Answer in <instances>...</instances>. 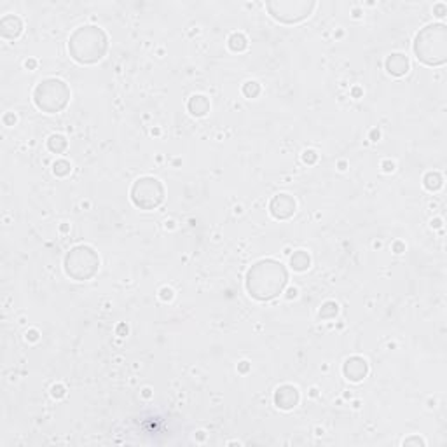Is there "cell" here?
I'll return each mask as SVG.
<instances>
[{
	"label": "cell",
	"instance_id": "1",
	"mask_svg": "<svg viewBox=\"0 0 447 447\" xmlns=\"http://www.w3.org/2000/svg\"><path fill=\"white\" fill-rule=\"evenodd\" d=\"M288 282L287 269L280 262L266 259L252 266L246 274V290L257 301H271L283 292Z\"/></svg>",
	"mask_w": 447,
	"mask_h": 447
},
{
	"label": "cell",
	"instance_id": "2",
	"mask_svg": "<svg viewBox=\"0 0 447 447\" xmlns=\"http://www.w3.org/2000/svg\"><path fill=\"white\" fill-rule=\"evenodd\" d=\"M109 48V39L105 32L98 27H82L75 30L70 37V54L75 61L82 65H93L105 56Z\"/></svg>",
	"mask_w": 447,
	"mask_h": 447
},
{
	"label": "cell",
	"instance_id": "3",
	"mask_svg": "<svg viewBox=\"0 0 447 447\" xmlns=\"http://www.w3.org/2000/svg\"><path fill=\"white\" fill-rule=\"evenodd\" d=\"M447 33L444 25H428L416 37L414 53L424 65H442L445 63Z\"/></svg>",
	"mask_w": 447,
	"mask_h": 447
},
{
	"label": "cell",
	"instance_id": "4",
	"mask_svg": "<svg viewBox=\"0 0 447 447\" xmlns=\"http://www.w3.org/2000/svg\"><path fill=\"white\" fill-rule=\"evenodd\" d=\"M70 100V89L59 79H46L33 91V101L42 112H61Z\"/></svg>",
	"mask_w": 447,
	"mask_h": 447
},
{
	"label": "cell",
	"instance_id": "5",
	"mask_svg": "<svg viewBox=\"0 0 447 447\" xmlns=\"http://www.w3.org/2000/svg\"><path fill=\"white\" fill-rule=\"evenodd\" d=\"M98 266H100V259L96 252L89 246H75L70 250V253L65 257V271L70 278L84 282L96 274Z\"/></svg>",
	"mask_w": 447,
	"mask_h": 447
},
{
	"label": "cell",
	"instance_id": "6",
	"mask_svg": "<svg viewBox=\"0 0 447 447\" xmlns=\"http://www.w3.org/2000/svg\"><path fill=\"white\" fill-rule=\"evenodd\" d=\"M131 199L142 210H154L164 199V187L157 178L143 177L135 182L131 189Z\"/></svg>",
	"mask_w": 447,
	"mask_h": 447
},
{
	"label": "cell",
	"instance_id": "7",
	"mask_svg": "<svg viewBox=\"0 0 447 447\" xmlns=\"http://www.w3.org/2000/svg\"><path fill=\"white\" fill-rule=\"evenodd\" d=\"M269 211H271V215L278 220L290 219V217L295 214V199L288 194L274 196L271 204H269Z\"/></svg>",
	"mask_w": 447,
	"mask_h": 447
},
{
	"label": "cell",
	"instance_id": "8",
	"mask_svg": "<svg viewBox=\"0 0 447 447\" xmlns=\"http://www.w3.org/2000/svg\"><path fill=\"white\" fill-rule=\"evenodd\" d=\"M299 398H301L299 390L292 385L280 386L274 393V403L280 409H283V411H290V409L295 407L297 403H299Z\"/></svg>",
	"mask_w": 447,
	"mask_h": 447
},
{
	"label": "cell",
	"instance_id": "9",
	"mask_svg": "<svg viewBox=\"0 0 447 447\" xmlns=\"http://www.w3.org/2000/svg\"><path fill=\"white\" fill-rule=\"evenodd\" d=\"M343 370H344V376H346L348 379L353 381V382H358L367 376L369 365L361 356H351V358L346 360Z\"/></svg>",
	"mask_w": 447,
	"mask_h": 447
},
{
	"label": "cell",
	"instance_id": "10",
	"mask_svg": "<svg viewBox=\"0 0 447 447\" xmlns=\"http://www.w3.org/2000/svg\"><path fill=\"white\" fill-rule=\"evenodd\" d=\"M386 70H388L391 75H397V77L407 74V70H409L407 56H403V54H400V53L391 54V56L386 59Z\"/></svg>",
	"mask_w": 447,
	"mask_h": 447
},
{
	"label": "cell",
	"instance_id": "11",
	"mask_svg": "<svg viewBox=\"0 0 447 447\" xmlns=\"http://www.w3.org/2000/svg\"><path fill=\"white\" fill-rule=\"evenodd\" d=\"M21 28H23V25L16 16H6L0 21V30H2V35L6 39H16L21 33Z\"/></svg>",
	"mask_w": 447,
	"mask_h": 447
},
{
	"label": "cell",
	"instance_id": "12",
	"mask_svg": "<svg viewBox=\"0 0 447 447\" xmlns=\"http://www.w3.org/2000/svg\"><path fill=\"white\" fill-rule=\"evenodd\" d=\"M208 110H210V101H208L206 96L196 95L189 100V112L193 114V116L201 117L208 112Z\"/></svg>",
	"mask_w": 447,
	"mask_h": 447
},
{
	"label": "cell",
	"instance_id": "13",
	"mask_svg": "<svg viewBox=\"0 0 447 447\" xmlns=\"http://www.w3.org/2000/svg\"><path fill=\"white\" fill-rule=\"evenodd\" d=\"M309 264H311V259H309V255L306 253L304 250L295 252L292 255V259H290V266L295 271H306L309 267Z\"/></svg>",
	"mask_w": 447,
	"mask_h": 447
},
{
	"label": "cell",
	"instance_id": "14",
	"mask_svg": "<svg viewBox=\"0 0 447 447\" xmlns=\"http://www.w3.org/2000/svg\"><path fill=\"white\" fill-rule=\"evenodd\" d=\"M246 46H248V42H246V37L243 33H232V35L229 37V48H231L234 53L245 51Z\"/></svg>",
	"mask_w": 447,
	"mask_h": 447
},
{
	"label": "cell",
	"instance_id": "15",
	"mask_svg": "<svg viewBox=\"0 0 447 447\" xmlns=\"http://www.w3.org/2000/svg\"><path fill=\"white\" fill-rule=\"evenodd\" d=\"M48 145L53 152L59 154V152H63L67 148V140H65V136H61V135H53L49 138Z\"/></svg>",
	"mask_w": 447,
	"mask_h": 447
},
{
	"label": "cell",
	"instance_id": "16",
	"mask_svg": "<svg viewBox=\"0 0 447 447\" xmlns=\"http://www.w3.org/2000/svg\"><path fill=\"white\" fill-rule=\"evenodd\" d=\"M442 185V177L438 175V173H428L427 177H424V187H427L428 190H437L440 189Z\"/></svg>",
	"mask_w": 447,
	"mask_h": 447
},
{
	"label": "cell",
	"instance_id": "17",
	"mask_svg": "<svg viewBox=\"0 0 447 447\" xmlns=\"http://www.w3.org/2000/svg\"><path fill=\"white\" fill-rule=\"evenodd\" d=\"M337 304H335V302H325V304H323V308L320 309V318H334L335 314H337Z\"/></svg>",
	"mask_w": 447,
	"mask_h": 447
},
{
	"label": "cell",
	"instance_id": "18",
	"mask_svg": "<svg viewBox=\"0 0 447 447\" xmlns=\"http://www.w3.org/2000/svg\"><path fill=\"white\" fill-rule=\"evenodd\" d=\"M259 93H261V86H259L255 80H248V82L243 86V95L246 98H255V96H259Z\"/></svg>",
	"mask_w": 447,
	"mask_h": 447
},
{
	"label": "cell",
	"instance_id": "19",
	"mask_svg": "<svg viewBox=\"0 0 447 447\" xmlns=\"http://www.w3.org/2000/svg\"><path fill=\"white\" fill-rule=\"evenodd\" d=\"M53 172H54V175H58V177H65V175L70 173V163L65 161V159L56 161L54 166H53Z\"/></svg>",
	"mask_w": 447,
	"mask_h": 447
},
{
	"label": "cell",
	"instance_id": "20",
	"mask_svg": "<svg viewBox=\"0 0 447 447\" xmlns=\"http://www.w3.org/2000/svg\"><path fill=\"white\" fill-rule=\"evenodd\" d=\"M302 159H304V163H308V164H313L314 161L318 159V154L314 151H306L304 152V156H302Z\"/></svg>",
	"mask_w": 447,
	"mask_h": 447
},
{
	"label": "cell",
	"instance_id": "21",
	"mask_svg": "<svg viewBox=\"0 0 447 447\" xmlns=\"http://www.w3.org/2000/svg\"><path fill=\"white\" fill-rule=\"evenodd\" d=\"M53 397H54V398H61V397H65V388H63L61 385L53 386Z\"/></svg>",
	"mask_w": 447,
	"mask_h": 447
},
{
	"label": "cell",
	"instance_id": "22",
	"mask_svg": "<svg viewBox=\"0 0 447 447\" xmlns=\"http://www.w3.org/2000/svg\"><path fill=\"white\" fill-rule=\"evenodd\" d=\"M161 297H163L164 301H166V299L169 301V299H172V297H173V290H172V288H163V290H161Z\"/></svg>",
	"mask_w": 447,
	"mask_h": 447
},
{
	"label": "cell",
	"instance_id": "23",
	"mask_svg": "<svg viewBox=\"0 0 447 447\" xmlns=\"http://www.w3.org/2000/svg\"><path fill=\"white\" fill-rule=\"evenodd\" d=\"M409 444H421L424 445V442L421 438H411V440H403V445H409Z\"/></svg>",
	"mask_w": 447,
	"mask_h": 447
},
{
	"label": "cell",
	"instance_id": "24",
	"mask_svg": "<svg viewBox=\"0 0 447 447\" xmlns=\"http://www.w3.org/2000/svg\"><path fill=\"white\" fill-rule=\"evenodd\" d=\"M382 166H385V172H393V169H395V164L393 163H385Z\"/></svg>",
	"mask_w": 447,
	"mask_h": 447
},
{
	"label": "cell",
	"instance_id": "25",
	"mask_svg": "<svg viewBox=\"0 0 447 447\" xmlns=\"http://www.w3.org/2000/svg\"><path fill=\"white\" fill-rule=\"evenodd\" d=\"M27 67L33 68V67H35V61H27Z\"/></svg>",
	"mask_w": 447,
	"mask_h": 447
}]
</instances>
